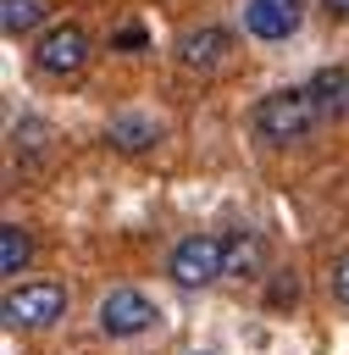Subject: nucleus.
I'll return each instance as SVG.
<instances>
[{
    "label": "nucleus",
    "instance_id": "obj_12",
    "mask_svg": "<svg viewBox=\"0 0 349 355\" xmlns=\"http://www.w3.org/2000/svg\"><path fill=\"white\" fill-rule=\"evenodd\" d=\"M28 261H33V233L22 222H6L0 227V272L17 277V272H28Z\"/></svg>",
    "mask_w": 349,
    "mask_h": 355
},
{
    "label": "nucleus",
    "instance_id": "obj_10",
    "mask_svg": "<svg viewBox=\"0 0 349 355\" xmlns=\"http://www.w3.org/2000/svg\"><path fill=\"white\" fill-rule=\"evenodd\" d=\"M105 144L122 150V155L155 150V144H161V122H155V116H116V122L105 128Z\"/></svg>",
    "mask_w": 349,
    "mask_h": 355
},
{
    "label": "nucleus",
    "instance_id": "obj_17",
    "mask_svg": "<svg viewBox=\"0 0 349 355\" xmlns=\"http://www.w3.org/2000/svg\"><path fill=\"white\" fill-rule=\"evenodd\" d=\"M321 11L327 17H349V0H321Z\"/></svg>",
    "mask_w": 349,
    "mask_h": 355
},
{
    "label": "nucleus",
    "instance_id": "obj_3",
    "mask_svg": "<svg viewBox=\"0 0 349 355\" xmlns=\"http://www.w3.org/2000/svg\"><path fill=\"white\" fill-rule=\"evenodd\" d=\"M222 255H227V239L222 233H188V239L172 244L166 272H172L177 288H205V283L222 277Z\"/></svg>",
    "mask_w": 349,
    "mask_h": 355
},
{
    "label": "nucleus",
    "instance_id": "obj_16",
    "mask_svg": "<svg viewBox=\"0 0 349 355\" xmlns=\"http://www.w3.org/2000/svg\"><path fill=\"white\" fill-rule=\"evenodd\" d=\"M116 44H122V50H138V44H144V28H122Z\"/></svg>",
    "mask_w": 349,
    "mask_h": 355
},
{
    "label": "nucleus",
    "instance_id": "obj_9",
    "mask_svg": "<svg viewBox=\"0 0 349 355\" xmlns=\"http://www.w3.org/2000/svg\"><path fill=\"white\" fill-rule=\"evenodd\" d=\"M260 272H266V239L255 227H233L227 255H222V277H260Z\"/></svg>",
    "mask_w": 349,
    "mask_h": 355
},
{
    "label": "nucleus",
    "instance_id": "obj_5",
    "mask_svg": "<svg viewBox=\"0 0 349 355\" xmlns=\"http://www.w3.org/2000/svg\"><path fill=\"white\" fill-rule=\"evenodd\" d=\"M33 67H39L44 78H72V72H83V67H89V33H83L78 22L44 28L39 44H33Z\"/></svg>",
    "mask_w": 349,
    "mask_h": 355
},
{
    "label": "nucleus",
    "instance_id": "obj_13",
    "mask_svg": "<svg viewBox=\"0 0 349 355\" xmlns=\"http://www.w3.org/2000/svg\"><path fill=\"white\" fill-rule=\"evenodd\" d=\"M11 150H17V155H22L28 166H33V161H39L44 150H50V128H44L39 116H22V122L11 128Z\"/></svg>",
    "mask_w": 349,
    "mask_h": 355
},
{
    "label": "nucleus",
    "instance_id": "obj_11",
    "mask_svg": "<svg viewBox=\"0 0 349 355\" xmlns=\"http://www.w3.org/2000/svg\"><path fill=\"white\" fill-rule=\"evenodd\" d=\"M44 17H50V0H0V28H6V39H28Z\"/></svg>",
    "mask_w": 349,
    "mask_h": 355
},
{
    "label": "nucleus",
    "instance_id": "obj_1",
    "mask_svg": "<svg viewBox=\"0 0 349 355\" xmlns=\"http://www.w3.org/2000/svg\"><path fill=\"white\" fill-rule=\"evenodd\" d=\"M316 105H310V89H271L255 100V133L266 144H299L310 128H316Z\"/></svg>",
    "mask_w": 349,
    "mask_h": 355
},
{
    "label": "nucleus",
    "instance_id": "obj_4",
    "mask_svg": "<svg viewBox=\"0 0 349 355\" xmlns=\"http://www.w3.org/2000/svg\"><path fill=\"white\" fill-rule=\"evenodd\" d=\"M161 322V311H155V300L144 294V288H111L105 300H100V311H94V327L105 333V338H138V333H150Z\"/></svg>",
    "mask_w": 349,
    "mask_h": 355
},
{
    "label": "nucleus",
    "instance_id": "obj_15",
    "mask_svg": "<svg viewBox=\"0 0 349 355\" xmlns=\"http://www.w3.org/2000/svg\"><path fill=\"white\" fill-rule=\"evenodd\" d=\"M294 300H299V283L294 277H277L271 283V305H294Z\"/></svg>",
    "mask_w": 349,
    "mask_h": 355
},
{
    "label": "nucleus",
    "instance_id": "obj_6",
    "mask_svg": "<svg viewBox=\"0 0 349 355\" xmlns=\"http://www.w3.org/2000/svg\"><path fill=\"white\" fill-rule=\"evenodd\" d=\"M299 22H305V0H244V33L260 44L294 39Z\"/></svg>",
    "mask_w": 349,
    "mask_h": 355
},
{
    "label": "nucleus",
    "instance_id": "obj_8",
    "mask_svg": "<svg viewBox=\"0 0 349 355\" xmlns=\"http://www.w3.org/2000/svg\"><path fill=\"white\" fill-rule=\"evenodd\" d=\"M305 89H310V105H316L321 122H343L349 116V67H321Z\"/></svg>",
    "mask_w": 349,
    "mask_h": 355
},
{
    "label": "nucleus",
    "instance_id": "obj_7",
    "mask_svg": "<svg viewBox=\"0 0 349 355\" xmlns=\"http://www.w3.org/2000/svg\"><path fill=\"white\" fill-rule=\"evenodd\" d=\"M227 50H233V33L216 28V22H205V28H188L177 39V67L183 72H216L227 61Z\"/></svg>",
    "mask_w": 349,
    "mask_h": 355
},
{
    "label": "nucleus",
    "instance_id": "obj_14",
    "mask_svg": "<svg viewBox=\"0 0 349 355\" xmlns=\"http://www.w3.org/2000/svg\"><path fill=\"white\" fill-rule=\"evenodd\" d=\"M327 288H332V300H338V305H349V250L332 261V272H327Z\"/></svg>",
    "mask_w": 349,
    "mask_h": 355
},
{
    "label": "nucleus",
    "instance_id": "obj_2",
    "mask_svg": "<svg viewBox=\"0 0 349 355\" xmlns=\"http://www.w3.org/2000/svg\"><path fill=\"white\" fill-rule=\"evenodd\" d=\"M0 316L11 333H44L66 316V288L61 283H22V288L11 283L0 300Z\"/></svg>",
    "mask_w": 349,
    "mask_h": 355
},
{
    "label": "nucleus",
    "instance_id": "obj_18",
    "mask_svg": "<svg viewBox=\"0 0 349 355\" xmlns=\"http://www.w3.org/2000/svg\"><path fill=\"white\" fill-rule=\"evenodd\" d=\"M194 355H199V349H194Z\"/></svg>",
    "mask_w": 349,
    "mask_h": 355
}]
</instances>
